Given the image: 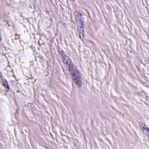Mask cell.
Returning <instances> with one entry per match:
<instances>
[{"label":"cell","mask_w":149,"mask_h":149,"mask_svg":"<svg viewBox=\"0 0 149 149\" xmlns=\"http://www.w3.org/2000/svg\"><path fill=\"white\" fill-rule=\"evenodd\" d=\"M61 54L63 62L66 65H67L69 69V71L70 73V75L73 81L78 87H80L81 86V78L79 72L78 71L77 68L74 66V65L72 63L70 59L67 56V55L63 52H62Z\"/></svg>","instance_id":"6da1fadb"},{"label":"cell","mask_w":149,"mask_h":149,"mask_svg":"<svg viewBox=\"0 0 149 149\" xmlns=\"http://www.w3.org/2000/svg\"><path fill=\"white\" fill-rule=\"evenodd\" d=\"M77 26L79 27V35L80 37L83 38L84 37V22L83 20L82 15L80 13H78L77 16Z\"/></svg>","instance_id":"7a4b0ae2"},{"label":"cell","mask_w":149,"mask_h":149,"mask_svg":"<svg viewBox=\"0 0 149 149\" xmlns=\"http://www.w3.org/2000/svg\"><path fill=\"white\" fill-rule=\"evenodd\" d=\"M1 78H2V83H3V85L5 86V88H6V89L7 90H9L8 84L6 81L5 80V79H3L2 75H1Z\"/></svg>","instance_id":"3957f363"}]
</instances>
